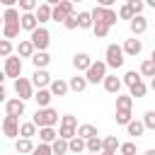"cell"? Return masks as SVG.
I'll return each mask as SVG.
<instances>
[{
  "mask_svg": "<svg viewBox=\"0 0 155 155\" xmlns=\"http://www.w3.org/2000/svg\"><path fill=\"white\" fill-rule=\"evenodd\" d=\"M31 121H34L39 128H44V126H56V124H58V111L51 109V107H39V109L34 111Z\"/></svg>",
  "mask_w": 155,
  "mask_h": 155,
  "instance_id": "cell-1",
  "label": "cell"
},
{
  "mask_svg": "<svg viewBox=\"0 0 155 155\" xmlns=\"http://www.w3.org/2000/svg\"><path fill=\"white\" fill-rule=\"evenodd\" d=\"M124 56H126V51H124V46H119V44H109V46H107V51H104L107 65H109V68H114V70L124 65V61H126Z\"/></svg>",
  "mask_w": 155,
  "mask_h": 155,
  "instance_id": "cell-2",
  "label": "cell"
},
{
  "mask_svg": "<svg viewBox=\"0 0 155 155\" xmlns=\"http://www.w3.org/2000/svg\"><path fill=\"white\" fill-rule=\"evenodd\" d=\"M29 39H31V44L36 46V51H46L48 44H51V34H48V29L41 27V24H39L34 31H29Z\"/></svg>",
  "mask_w": 155,
  "mask_h": 155,
  "instance_id": "cell-3",
  "label": "cell"
},
{
  "mask_svg": "<svg viewBox=\"0 0 155 155\" xmlns=\"http://www.w3.org/2000/svg\"><path fill=\"white\" fill-rule=\"evenodd\" d=\"M107 61H94L92 65H90V70L85 73V78L92 82V85H97V82H104V78H107Z\"/></svg>",
  "mask_w": 155,
  "mask_h": 155,
  "instance_id": "cell-4",
  "label": "cell"
},
{
  "mask_svg": "<svg viewBox=\"0 0 155 155\" xmlns=\"http://www.w3.org/2000/svg\"><path fill=\"white\" fill-rule=\"evenodd\" d=\"M92 17H94V22H107L109 27H114V24L119 22V15H116L111 7H102V5H97V7L92 10Z\"/></svg>",
  "mask_w": 155,
  "mask_h": 155,
  "instance_id": "cell-5",
  "label": "cell"
},
{
  "mask_svg": "<svg viewBox=\"0 0 155 155\" xmlns=\"http://www.w3.org/2000/svg\"><path fill=\"white\" fill-rule=\"evenodd\" d=\"M5 78H19L22 75V56H7L5 58V70H2Z\"/></svg>",
  "mask_w": 155,
  "mask_h": 155,
  "instance_id": "cell-6",
  "label": "cell"
},
{
  "mask_svg": "<svg viewBox=\"0 0 155 155\" xmlns=\"http://www.w3.org/2000/svg\"><path fill=\"white\" fill-rule=\"evenodd\" d=\"M15 92H17V97H22L24 102H27V99H34V82L27 80V78H17V80H15Z\"/></svg>",
  "mask_w": 155,
  "mask_h": 155,
  "instance_id": "cell-7",
  "label": "cell"
},
{
  "mask_svg": "<svg viewBox=\"0 0 155 155\" xmlns=\"http://www.w3.org/2000/svg\"><path fill=\"white\" fill-rule=\"evenodd\" d=\"M73 0H61L58 5H53V22H65L70 15H75L73 12Z\"/></svg>",
  "mask_w": 155,
  "mask_h": 155,
  "instance_id": "cell-8",
  "label": "cell"
},
{
  "mask_svg": "<svg viewBox=\"0 0 155 155\" xmlns=\"http://www.w3.org/2000/svg\"><path fill=\"white\" fill-rule=\"evenodd\" d=\"M19 116H10V114H5V119H2V133L7 136V138H17L19 136Z\"/></svg>",
  "mask_w": 155,
  "mask_h": 155,
  "instance_id": "cell-9",
  "label": "cell"
},
{
  "mask_svg": "<svg viewBox=\"0 0 155 155\" xmlns=\"http://www.w3.org/2000/svg\"><path fill=\"white\" fill-rule=\"evenodd\" d=\"M24 99L22 97H15V99H7L5 102V114H10V116H22L24 114Z\"/></svg>",
  "mask_w": 155,
  "mask_h": 155,
  "instance_id": "cell-10",
  "label": "cell"
},
{
  "mask_svg": "<svg viewBox=\"0 0 155 155\" xmlns=\"http://www.w3.org/2000/svg\"><path fill=\"white\" fill-rule=\"evenodd\" d=\"M128 29H131L133 36H140V34L148 29V19H145L143 15H136L133 19H128Z\"/></svg>",
  "mask_w": 155,
  "mask_h": 155,
  "instance_id": "cell-11",
  "label": "cell"
},
{
  "mask_svg": "<svg viewBox=\"0 0 155 155\" xmlns=\"http://www.w3.org/2000/svg\"><path fill=\"white\" fill-rule=\"evenodd\" d=\"M92 63H94V61L90 58V53H75V56H73V65H75L78 73H87Z\"/></svg>",
  "mask_w": 155,
  "mask_h": 155,
  "instance_id": "cell-12",
  "label": "cell"
},
{
  "mask_svg": "<svg viewBox=\"0 0 155 155\" xmlns=\"http://www.w3.org/2000/svg\"><path fill=\"white\" fill-rule=\"evenodd\" d=\"M31 82H34V87H36V90H41V87L51 85L53 80H51V75L46 73V68H36V70H34V75H31Z\"/></svg>",
  "mask_w": 155,
  "mask_h": 155,
  "instance_id": "cell-13",
  "label": "cell"
},
{
  "mask_svg": "<svg viewBox=\"0 0 155 155\" xmlns=\"http://www.w3.org/2000/svg\"><path fill=\"white\" fill-rule=\"evenodd\" d=\"M34 15H36L39 24H46V22H51V19H53V7H51L48 2H41V5L34 10Z\"/></svg>",
  "mask_w": 155,
  "mask_h": 155,
  "instance_id": "cell-14",
  "label": "cell"
},
{
  "mask_svg": "<svg viewBox=\"0 0 155 155\" xmlns=\"http://www.w3.org/2000/svg\"><path fill=\"white\" fill-rule=\"evenodd\" d=\"M124 51H126V56H138L140 51H143V41L140 39H126L124 41Z\"/></svg>",
  "mask_w": 155,
  "mask_h": 155,
  "instance_id": "cell-15",
  "label": "cell"
},
{
  "mask_svg": "<svg viewBox=\"0 0 155 155\" xmlns=\"http://www.w3.org/2000/svg\"><path fill=\"white\" fill-rule=\"evenodd\" d=\"M68 85H70V90H73V92H85V90H87V85H90V80H87L85 75H80V73H78V75H73V78L68 80Z\"/></svg>",
  "mask_w": 155,
  "mask_h": 155,
  "instance_id": "cell-16",
  "label": "cell"
},
{
  "mask_svg": "<svg viewBox=\"0 0 155 155\" xmlns=\"http://www.w3.org/2000/svg\"><path fill=\"white\" fill-rule=\"evenodd\" d=\"M121 85H124V78H116V75H107L104 78V90L111 92V94H119Z\"/></svg>",
  "mask_w": 155,
  "mask_h": 155,
  "instance_id": "cell-17",
  "label": "cell"
},
{
  "mask_svg": "<svg viewBox=\"0 0 155 155\" xmlns=\"http://www.w3.org/2000/svg\"><path fill=\"white\" fill-rule=\"evenodd\" d=\"M34 148H36V145L31 143V138H22V136H19V138L15 140V150H17L19 155H31Z\"/></svg>",
  "mask_w": 155,
  "mask_h": 155,
  "instance_id": "cell-18",
  "label": "cell"
},
{
  "mask_svg": "<svg viewBox=\"0 0 155 155\" xmlns=\"http://www.w3.org/2000/svg\"><path fill=\"white\" fill-rule=\"evenodd\" d=\"M34 53H36V46L31 44V39L19 41V46H17V56H22V58H31Z\"/></svg>",
  "mask_w": 155,
  "mask_h": 155,
  "instance_id": "cell-19",
  "label": "cell"
},
{
  "mask_svg": "<svg viewBox=\"0 0 155 155\" xmlns=\"http://www.w3.org/2000/svg\"><path fill=\"white\" fill-rule=\"evenodd\" d=\"M48 90L53 92V97H65V94H68V90H70V85H68L65 80H61V78H58V80H53V82L48 85Z\"/></svg>",
  "mask_w": 155,
  "mask_h": 155,
  "instance_id": "cell-20",
  "label": "cell"
},
{
  "mask_svg": "<svg viewBox=\"0 0 155 155\" xmlns=\"http://www.w3.org/2000/svg\"><path fill=\"white\" fill-rule=\"evenodd\" d=\"M51 99H53V92H51V90H46V87L36 90V94H34L36 107H48V104H51Z\"/></svg>",
  "mask_w": 155,
  "mask_h": 155,
  "instance_id": "cell-21",
  "label": "cell"
},
{
  "mask_svg": "<svg viewBox=\"0 0 155 155\" xmlns=\"http://www.w3.org/2000/svg\"><path fill=\"white\" fill-rule=\"evenodd\" d=\"M36 27H39L36 15H34V12H22V29H24V31H34Z\"/></svg>",
  "mask_w": 155,
  "mask_h": 155,
  "instance_id": "cell-22",
  "label": "cell"
},
{
  "mask_svg": "<svg viewBox=\"0 0 155 155\" xmlns=\"http://www.w3.org/2000/svg\"><path fill=\"white\" fill-rule=\"evenodd\" d=\"M58 138V131L53 128V126H44V128H39V140L41 143H53Z\"/></svg>",
  "mask_w": 155,
  "mask_h": 155,
  "instance_id": "cell-23",
  "label": "cell"
},
{
  "mask_svg": "<svg viewBox=\"0 0 155 155\" xmlns=\"http://www.w3.org/2000/svg\"><path fill=\"white\" fill-rule=\"evenodd\" d=\"M22 29V22H10V24H2V39H15Z\"/></svg>",
  "mask_w": 155,
  "mask_h": 155,
  "instance_id": "cell-24",
  "label": "cell"
},
{
  "mask_svg": "<svg viewBox=\"0 0 155 155\" xmlns=\"http://www.w3.org/2000/svg\"><path fill=\"white\" fill-rule=\"evenodd\" d=\"M31 63H34V68H46V65L51 63V56H48L46 51H36V53L31 56Z\"/></svg>",
  "mask_w": 155,
  "mask_h": 155,
  "instance_id": "cell-25",
  "label": "cell"
},
{
  "mask_svg": "<svg viewBox=\"0 0 155 155\" xmlns=\"http://www.w3.org/2000/svg\"><path fill=\"white\" fill-rule=\"evenodd\" d=\"M51 148H53V155H65V153L70 150V143H68L65 138H61V136H58V138L51 143Z\"/></svg>",
  "mask_w": 155,
  "mask_h": 155,
  "instance_id": "cell-26",
  "label": "cell"
},
{
  "mask_svg": "<svg viewBox=\"0 0 155 155\" xmlns=\"http://www.w3.org/2000/svg\"><path fill=\"white\" fill-rule=\"evenodd\" d=\"M10 22H22V15L17 7H5V15H2V24H10Z\"/></svg>",
  "mask_w": 155,
  "mask_h": 155,
  "instance_id": "cell-27",
  "label": "cell"
},
{
  "mask_svg": "<svg viewBox=\"0 0 155 155\" xmlns=\"http://www.w3.org/2000/svg\"><path fill=\"white\" fill-rule=\"evenodd\" d=\"M78 136H82L85 140H90V138L97 136V126H92V124H80V126H78Z\"/></svg>",
  "mask_w": 155,
  "mask_h": 155,
  "instance_id": "cell-28",
  "label": "cell"
},
{
  "mask_svg": "<svg viewBox=\"0 0 155 155\" xmlns=\"http://www.w3.org/2000/svg\"><path fill=\"white\" fill-rule=\"evenodd\" d=\"M68 143H70V153H85V150H87V140H85L82 136H75V138H70Z\"/></svg>",
  "mask_w": 155,
  "mask_h": 155,
  "instance_id": "cell-29",
  "label": "cell"
},
{
  "mask_svg": "<svg viewBox=\"0 0 155 155\" xmlns=\"http://www.w3.org/2000/svg\"><path fill=\"white\" fill-rule=\"evenodd\" d=\"M36 128H39V126H36L34 121H24V124L19 126V136H22V138H31V136H36Z\"/></svg>",
  "mask_w": 155,
  "mask_h": 155,
  "instance_id": "cell-30",
  "label": "cell"
},
{
  "mask_svg": "<svg viewBox=\"0 0 155 155\" xmlns=\"http://www.w3.org/2000/svg\"><path fill=\"white\" fill-rule=\"evenodd\" d=\"M126 128H128V136H133V138H136V136H143V133H145V124H143V121H133V119H131Z\"/></svg>",
  "mask_w": 155,
  "mask_h": 155,
  "instance_id": "cell-31",
  "label": "cell"
},
{
  "mask_svg": "<svg viewBox=\"0 0 155 155\" xmlns=\"http://www.w3.org/2000/svg\"><path fill=\"white\" fill-rule=\"evenodd\" d=\"M58 136H61V138H65V140H70V138H75V136H78V126L61 124V128H58Z\"/></svg>",
  "mask_w": 155,
  "mask_h": 155,
  "instance_id": "cell-32",
  "label": "cell"
},
{
  "mask_svg": "<svg viewBox=\"0 0 155 155\" xmlns=\"http://www.w3.org/2000/svg\"><path fill=\"white\" fill-rule=\"evenodd\" d=\"M78 22H80V29H92V27H94L92 12H80V15H78Z\"/></svg>",
  "mask_w": 155,
  "mask_h": 155,
  "instance_id": "cell-33",
  "label": "cell"
},
{
  "mask_svg": "<svg viewBox=\"0 0 155 155\" xmlns=\"http://www.w3.org/2000/svg\"><path fill=\"white\" fill-rule=\"evenodd\" d=\"M114 121H116V124H121V126H128V121H131V109H116Z\"/></svg>",
  "mask_w": 155,
  "mask_h": 155,
  "instance_id": "cell-34",
  "label": "cell"
},
{
  "mask_svg": "<svg viewBox=\"0 0 155 155\" xmlns=\"http://www.w3.org/2000/svg\"><path fill=\"white\" fill-rule=\"evenodd\" d=\"M102 150H104V140L99 136H94V138L87 140V153H102Z\"/></svg>",
  "mask_w": 155,
  "mask_h": 155,
  "instance_id": "cell-35",
  "label": "cell"
},
{
  "mask_svg": "<svg viewBox=\"0 0 155 155\" xmlns=\"http://www.w3.org/2000/svg\"><path fill=\"white\" fill-rule=\"evenodd\" d=\"M140 75H145V78H155V61H153V58H148V61L140 63Z\"/></svg>",
  "mask_w": 155,
  "mask_h": 155,
  "instance_id": "cell-36",
  "label": "cell"
},
{
  "mask_svg": "<svg viewBox=\"0 0 155 155\" xmlns=\"http://www.w3.org/2000/svg\"><path fill=\"white\" fill-rule=\"evenodd\" d=\"M131 107H133L131 94H116V109H131Z\"/></svg>",
  "mask_w": 155,
  "mask_h": 155,
  "instance_id": "cell-37",
  "label": "cell"
},
{
  "mask_svg": "<svg viewBox=\"0 0 155 155\" xmlns=\"http://www.w3.org/2000/svg\"><path fill=\"white\" fill-rule=\"evenodd\" d=\"M109 29H111V27H109L107 22H94V27H92V31L97 34V39H104V36L109 34Z\"/></svg>",
  "mask_w": 155,
  "mask_h": 155,
  "instance_id": "cell-38",
  "label": "cell"
},
{
  "mask_svg": "<svg viewBox=\"0 0 155 155\" xmlns=\"http://www.w3.org/2000/svg\"><path fill=\"white\" fill-rule=\"evenodd\" d=\"M119 148H121V143H119V138H116V136H107V138H104V150L116 153Z\"/></svg>",
  "mask_w": 155,
  "mask_h": 155,
  "instance_id": "cell-39",
  "label": "cell"
},
{
  "mask_svg": "<svg viewBox=\"0 0 155 155\" xmlns=\"http://www.w3.org/2000/svg\"><path fill=\"white\" fill-rule=\"evenodd\" d=\"M136 82H140V70L136 73V70H128L126 75H124V85H128V87H133Z\"/></svg>",
  "mask_w": 155,
  "mask_h": 155,
  "instance_id": "cell-40",
  "label": "cell"
},
{
  "mask_svg": "<svg viewBox=\"0 0 155 155\" xmlns=\"http://www.w3.org/2000/svg\"><path fill=\"white\" fill-rule=\"evenodd\" d=\"M31 155H53V148H51V143H41L39 140V145L31 150Z\"/></svg>",
  "mask_w": 155,
  "mask_h": 155,
  "instance_id": "cell-41",
  "label": "cell"
},
{
  "mask_svg": "<svg viewBox=\"0 0 155 155\" xmlns=\"http://www.w3.org/2000/svg\"><path fill=\"white\" fill-rule=\"evenodd\" d=\"M128 90H131V97H138V99H140V97H145V92H148V87L143 85V80H140V82H136V85H133V87H128Z\"/></svg>",
  "mask_w": 155,
  "mask_h": 155,
  "instance_id": "cell-42",
  "label": "cell"
},
{
  "mask_svg": "<svg viewBox=\"0 0 155 155\" xmlns=\"http://www.w3.org/2000/svg\"><path fill=\"white\" fill-rule=\"evenodd\" d=\"M36 7H39L36 0H19V10H22V12H34Z\"/></svg>",
  "mask_w": 155,
  "mask_h": 155,
  "instance_id": "cell-43",
  "label": "cell"
},
{
  "mask_svg": "<svg viewBox=\"0 0 155 155\" xmlns=\"http://www.w3.org/2000/svg\"><path fill=\"white\" fill-rule=\"evenodd\" d=\"M143 124H145V128H150V131H155V109H150V111H145V116H143Z\"/></svg>",
  "mask_w": 155,
  "mask_h": 155,
  "instance_id": "cell-44",
  "label": "cell"
},
{
  "mask_svg": "<svg viewBox=\"0 0 155 155\" xmlns=\"http://www.w3.org/2000/svg\"><path fill=\"white\" fill-rule=\"evenodd\" d=\"M0 56H2V58L12 56V44H10V39H2V41H0Z\"/></svg>",
  "mask_w": 155,
  "mask_h": 155,
  "instance_id": "cell-45",
  "label": "cell"
},
{
  "mask_svg": "<svg viewBox=\"0 0 155 155\" xmlns=\"http://www.w3.org/2000/svg\"><path fill=\"white\" fill-rule=\"evenodd\" d=\"M136 17V12L128 7V5H121V10H119V19H133Z\"/></svg>",
  "mask_w": 155,
  "mask_h": 155,
  "instance_id": "cell-46",
  "label": "cell"
},
{
  "mask_svg": "<svg viewBox=\"0 0 155 155\" xmlns=\"http://www.w3.org/2000/svg\"><path fill=\"white\" fill-rule=\"evenodd\" d=\"M126 5H128L136 15H143V7H145V2H143V0H128Z\"/></svg>",
  "mask_w": 155,
  "mask_h": 155,
  "instance_id": "cell-47",
  "label": "cell"
},
{
  "mask_svg": "<svg viewBox=\"0 0 155 155\" xmlns=\"http://www.w3.org/2000/svg\"><path fill=\"white\" fill-rule=\"evenodd\" d=\"M119 153L121 155H136V143H121Z\"/></svg>",
  "mask_w": 155,
  "mask_h": 155,
  "instance_id": "cell-48",
  "label": "cell"
},
{
  "mask_svg": "<svg viewBox=\"0 0 155 155\" xmlns=\"http://www.w3.org/2000/svg\"><path fill=\"white\" fill-rule=\"evenodd\" d=\"M63 24H65V29H78V27H80V22H78V15H70V17H68Z\"/></svg>",
  "mask_w": 155,
  "mask_h": 155,
  "instance_id": "cell-49",
  "label": "cell"
},
{
  "mask_svg": "<svg viewBox=\"0 0 155 155\" xmlns=\"http://www.w3.org/2000/svg\"><path fill=\"white\" fill-rule=\"evenodd\" d=\"M61 124H70V126H78V119H75L73 114H63V116H61Z\"/></svg>",
  "mask_w": 155,
  "mask_h": 155,
  "instance_id": "cell-50",
  "label": "cell"
},
{
  "mask_svg": "<svg viewBox=\"0 0 155 155\" xmlns=\"http://www.w3.org/2000/svg\"><path fill=\"white\" fill-rule=\"evenodd\" d=\"M116 0H97V5H102V7H111Z\"/></svg>",
  "mask_w": 155,
  "mask_h": 155,
  "instance_id": "cell-51",
  "label": "cell"
},
{
  "mask_svg": "<svg viewBox=\"0 0 155 155\" xmlns=\"http://www.w3.org/2000/svg\"><path fill=\"white\" fill-rule=\"evenodd\" d=\"M5 7H15V2H19V0H0Z\"/></svg>",
  "mask_w": 155,
  "mask_h": 155,
  "instance_id": "cell-52",
  "label": "cell"
},
{
  "mask_svg": "<svg viewBox=\"0 0 155 155\" xmlns=\"http://www.w3.org/2000/svg\"><path fill=\"white\" fill-rule=\"evenodd\" d=\"M143 155H155V148H150V150H145Z\"/></svg>",
  "mask_w": 155,
  "mask_h": 155,
  "instance_id": "cell-53",
  "label": "cell"
},
{
  "mask_svg": "<svg viewBox=\"0 0 155 155\" xmlns=\"http://www.w3.org/2000/svg\"><path fill=\"white\" fill-rule=\"evenodd\" d=\"M44 2H48V5H58L61 0H44Z\"/></svg>",
  "mask_w": 155,
  "mask_h": 155,
  "instance_id": "cell-54",
  "label": "cell"
},
{
  "mask_svg": "<svg viewBox=\"0 0 155 155\" xmlns=\"http://www.w3.org/2000/svg\"><path fill=\"white\" fill-rule=\"evenodd\" d=\"M145 5L148 7H155V0H145Z\"/></svg>",
  "mask_w": 155,
  "mask_h": 155,
  "instance_id": "cell-55",
  "label": "cell"
},
{
  "mask_svg": "<svg viewBox=\"0 0 155 155\" xmlns=\"http://www.w3.org/2000/svg\"><path fill=\"white\" fill-rule=\"evenodd\" d=\"M150 90H153V92H155V78H153V80H150Z\"/></svg>",
  "mask_w": 155,
  "mask_h": 155,
  "instance_id": "cell-56",
  "label": "cell"
},
{
  "mask_svg": "<svg viewBox=\"0 0 155 155\" xmlns=\"http://www.w3.org/2000/svg\"><path fill=\"white\" fill-rule=\"evenodd\" d=\"M99 155H116V153H109V150H102Z\"/></svg>",
  "mask_w": 155,
  "mask_h": 155,
  "instance_id": "cell-57",
  "label": "cell"
},
{
  "mask_svg": "<svg viewBox=\"0 0 155 155\" xmlns=\"http://www.w3.org/2000/svg\"><path fill=\"white\" fill-rule=\"evenodd\" d=\"M150 58H153V61H155V48H153V53H150Z\"/></svg>",
  "mask_w": 155,
  "mask_h": 155,
  "instance_id": "cell-58",
  "label": "cell"
},
{
  "mask_svg": "<svg viewBox=\"0 0 155 155\" xmlns=\"http://www.w3.org/2000/svg\"><path fill=\"white\" fill-rule=\"evenodd\" d=\"M87 155H99V153H87Z\"/></svg>",
  "mask_w": 155,
  "mask_h": 155,
  "instance_id": "cell-59",
  "label": "cell"
},
{
  "mask_svg": "<svg viewBox=\"0 0 155 155\" xmlns=\"http://www.w3.org/2000/svg\"><path fill=\"white\" fill-rule=\"evenodd\" d=\"M73 2H82V0H73Z\"/></svg>",
  "mask_w": 155,
  "mask_h": 155,
  "instance_id": "cell-60",
  "label": "cell"
}]
</instances>
